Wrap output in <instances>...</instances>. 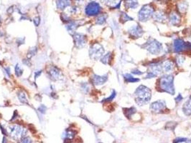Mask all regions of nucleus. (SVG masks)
Instances as JSON below:
<instances>
[{
    "instance_id": "obj_1",
    "label": "nucleus",
    "mask_w": 191,
    "mask_h": 143,
    "mask_svg": "<svg viewBox=\"0 0 191 143\" xmlns=\"http://www.w3.org/2000/svg\"><path fill=\"white\" fill-rule=\"evenodd\" d=\"M135 101L139 106H143L150 101L152 97V92L150 88L145 85H140L134 92Z\"/></svg>"
},
{
    "instance_id": "obj_2",
    "label": "nucleus",
    "mask_w": 191,
    "mask_h": 143,
    "mask_svg": "<svg viewBox=\"0 0 191 143\" xmlns=\"http://www.w3.org/2000/svg\"><path fill=\"white\" fill-rule=\"evenodd\" d=\"M158 88L162 92L174 95V76L172 74H165L162 76L158 81Z\"/></svg>"
},
{
    "instance_id": "obj_3",
    "label": "nucleus",
    "mask_w": 191,
    "mask_h": 143,
    "mask_svg": "<svg viewBox=\"0 0 191 143\" xmlns=\"http://www.w3.org/2000/svg\"><path fill=\"white\" fill-rule=\"evenodd\" d=\"M10 137L14 140H19L22 139L27 133V130L24 128L23 127L18 125H11L7 129Z\"/></svg>"
},
{
    "instance_id": "obj_4",
    "label": "nucleus",
    "mask_w": 191,
    "mask_h": 143,
    "mask_svg": "<svg viewBox=\"0 0 191 143\" xmlns=\"http://www.w3.org/2000/svg\"><path fill=\"white\" fill-rule=\"evenodd\" d=\"M155 13V8L152 4H146L141 8L139 12L138 17L141 22H146L153 16Z\"/></svg>"
},
{
    "instance_id": "obj_5",
    "label": "nucleus",
    "mask_w": 191,
    "mask_h": 143,
    "mask_svg": "<svg viewBox=\"0 0 191 143\" xmlns=\"http://www.w3.org/2000/svg\"><path fill=\"white\" fill-rule=\"evenodd\" d=\"M145 49L152 55H158L162 51V45L154 39H150L145 44Z\"/></svg>"
},
{
    "instance_id": "obj_6",
    "label": "nucleus",
    "mask_w": 191,
    "mask_h": 143,
    "mask_svg": "<svg viewBox=\"0 0 191 143\" xmlns=\"http://www.w3.org/2000/svg\"><path fill=\"white\" fill-rule=\"evenodd\" d=\"M104 47L99 43H95L92 45L90 47L89 55L90 57L92 59L97 60L102 58L104 55Z\"/></svg>"
},
{
    "instance_id": "obj_7",
    "label": "nucleus",
    "mask_w": 191,
    "mask_h": 143,
    "mask_svg": "<svg viewBox=\"0 0 191 143\" xmlns=\"http://www.w3.org/2000/svg\"><path fill=\"white\" fill-rule=\"evenodd\" d=\"M162 70V65H160V63H151V64L148 66L146 78H154L157 77L161 73Z\"/></svg>"
},
{
    "instance_id": "obj_8",
    "label": "nucleus",
    "mask_w": 191,
    "mask_h": 143,
    "mask_svg": "<svg viewBox=\"0 0 191 143\" xmlns=\"http://www.w3.org/2000/svg\"><path fill=\"white\" fill-rule=\"evenodd\" d=\"M101 6L96 1H91L89 3L85 9V12L88 16H96L101 12Z\"/></svg>"
},
{
    "instance_id": "obj_9",
    "label": "nucleus",
    "mask_w": 191,
    "mask_h": 143,
    "mask_svg": "<svg viewBox=\"0 0 191 143\" xmlns=\"http://www.w3.org/2000/svg\"><path fill=\"white\" fill-rule=\"evenodd\" d=\"M166 103L163 100L154 102L150 105V110L155 113H162L166 110Z\"/></svg>"
},
{
    "instance_id": "obj_10",
    "label": "nucleus",
    "mask_w": 191,
    "mask_h": 143,
    "mask_svg": "<svg viewBox=\"0 0 191 143\" xmlns=\"http://www.w3.org/2000/svg\"><path fill=\"white\" fill-rule=\"evenodd\" d=\"M173 49L175 52L187 51V42H185L182 39H176L173 43Z\"/></svg>"
},
{
    "instance_id": "obj_11",
    "label": "nucleus",
    "mask_w": 191,
    "mask_h": 143,
    "mask_svg": "<svg viewBox=\"0 0 191 143\" xmlns=\"http://www.w3.org/2000/svg\"><path fill=\"white\" fill-rule=\"evenodd\" d=\"M73 40L78 48L84 47L86 44V37L81 33H75L73 35Z\"/></svg>"
},
{
    "instance_id": "obj_12",
    "label": "nucleus",
    "mask_w": 191,
    "mask_h": 143,
    "mask_svg": "<svg viewBox=\"0 0 191 143\" xmlns=\"http://www.w3.org/2000/svg\"><path fill=\"white\" fill-rule=\"evenodd\" d=\"M48 74L53 80H58L62 77V72L56 67L50 66L48 69Z\"/></svg>"
},
{
    "instance_id": "obj_13",
    "label": "nucleus",
    "mask_w": 191,
    "mask_h": 143,
    "mask_svg": "<svg viewBox=\"0 0 191 143\" xmlns=\"http://www.w3.org/2000/svg\"><path fill=\"white\" fill-rule=\"evenodd\" d=\"M129 34L133 38H139L143 35L144 31L140 25H134L132 27H130L128 30Z\"/></svg>"
},
{
    "instance_id": "obj_14",
    "label": "nucleus",
    "mask_w": 191,
    "mask_h": 143,
    "mask_svg": "<svg viewBox=\"0 0 191 143\" xmlns=\"http://www.w3.org/2000/svg\"><path fill=\"white\" fill-rule=\"evenodd\" d=\"M108 79V76L106 74V75L103 76H99L96 75V74H94L92 77H91V81H92L93 84H95V85H102V84H104Z\"/></svg>"
},
{
    "instance_id": "obj_15",
    "label": "nucleus",
    "mask_w": 191,
    "mask_h": 143,
    "mask_svg": "<svg viewBox=\"0 0 191 143\" xmlns=\"http://www.w3.org/2000/svg\"><path fill=\"white\" fill-rule=\"evenodd\" d=\"M170 23L173 26H177L180 23V17L178 13L175 12H172L170 14L169 16Z\"/></svg>"
},
{
    "instance_id": "obj_16",
    "label": "nucleus",
    "mask_w": 191,
    "mask_h": 143,
    "mask_svg": "<svg viewBox=\"0 0 191 143\" xmlns=\"http://www.w3.org/2000/svg\"><path fill=\"white\" fill-rule=\"evenodd\" d=\"M152 17L155 21L159 22H165L167 20V16L162 11H157V12H155Z\"/></svg>"
},
{
    "instance_id": "obj_17",
    "label": "nucleus",
    "mask_w": 191,
    "mask_h": 143,
    "mask_svg": "<svg viewBox=\"0 0 191 143\" xmlns=\"http://www.w3.org/2000/svg\"><path fill=\"white\" fill-rule=\"evenodd\" d=\"M162 69L165 72H170L172 71L174 69V62L169 59L165 60L162 64Z\"/></svg>"
},
{
    "instance_id": "obj_18",
    "label": "nucleus",
    "mask_w": 191,
    "mask_h": 143,
    "mask_svg": "<svg viewBox=\"0 0 191 143\" xmlns=\"http://www.w3.org/2000/svg\"><path fill=\"white\" fill-rule=\"evenodd\" d=\"M182 111L185 113V115H187V116L191 115V96L184 104L183 107H182Z\"/></svg>"
},
{
    "instance_id": "obj_19",
    "label": "nucleus",
    "mask_w": 191,
    "mask_h": 143,
    "mask_svg": "<svg viewBox=\"0 0 191 143\" xmlns=\"http://www.w3.org/2000/svg\"><path fill=\"white\" fill-rule=\"evenodd\" d=\"M56 5L58 9H65L70 5V0H57Z\"/></svg>"
},
{
    "instance_id": "obj_20",
    "label": "nucleus",
    "mask_w": 191,
    "mask_h": 143,
    "mask_svg": "<svg viewBox=\"0 0 191 143\" xmlns=\"http://www.w3.org/2000/svg\"><path fill=\"white\" fill-rule=\"evenodd\" d=\"M125 5L129 9H136L138 6V0H125Z\"/></svg>"
},
{
    "instance_id": "obj_21",
    "label": "nucleus",
    "mask_w": 191,
    "mask_h": 143,
    "mask_svg": "<svg viewBox=\"0 0 191 143\" xmlns=\"http://www.w3.org/2000/svg\"><path fill=\"white\" fill-rule=\"evenodd\" d=\"M136 109L134 107H129V108H124V113L125 116L127 118L130 119L135 113H136Z\"/></svg>"
},
{
    "instance_id": "obj_22",
    "label": "nucleus",
    "mask_w": 191,
    "mask_h": 143,
    "mask_svg": "<svg viewBox=\"0 0 191 143\" xmlns=\"http://www.w3.org/2000/svg\"><path fill=\"white\" fill-rule=\"evenodd\" d=\"M78 26H79V24L77 22H76V21H71L68 24V25L66 26V27L68 31H69V32H74V31L78 28Z\"/></svg>"
},
{
    "instance_id": "obj_23",
    "label": "nucleus",
    "mask_w": 191,
    "mask_h": 143,
    "mask_svg": "<svg viewBox=\"0 0 191 143\" xmlns=\"http://www.w3.org/2000/svg\"><path fill=\"white\" fill-rule=\"evenodd\" d=\"M112 59V55L111 52H108L106 55H103V57L101 58V62L104 64H110L111 61Z\"/></svg>"
},
{
    "instance_id": "obj_24",
    "label": "nucleus",
    "mask_w": 191,
    "mask_h": 143,
    "mask_svg": "<svg viewBox=\"0 0 191 143\" xmlns=\"http://www.w3.org/2000/svg\"><path fill=\"white\" fill-rule=\"evenodd\" d=\"M187 8H188V4L185 1L179 2L177 4V9L180 13H185L187 11Z\"/></svg>"
},
{
    "instance_id": "obj_25",
    "label": "nucleus",
    "mask_w": 191,
    "mask_h": 143,
    "mask_svg": "<svg viewBox=\"0 0 191 143\" xmlns=\"http://www.w3.org/2000/svg\"><path fill=\"white\" fill-rule=\"evenodd\" d=\"M124 78L125 79V82H129V83H135V82H137L139 81V79L134 77L133 76L130 74H125L124 75Z\"/></svg>"
},
{
    "instance_id": "obj_26",
    "label": "nucleus",
    "mask_w": 191,
    "mask_h": 143,
    "mask_svg": "<svg viewBox=\"0 0 191 143\" xmlns=\"http://www.w3.org/2000/svg\"><path fill=\"white\" fill-rule=\"evenodd\" d=\"M18 98H19V101L23 104H28V100L27 99V96L26 94L24 93L23 91H20L19 92H18Z\"/></svg>"
},
{
    "instance_id": "obj_27",
    "label": "nucleus",
    "mask_w": 191,
    "mask_h": 143,
    "mask_svg": "<svg viewBox=\"0 0 191 143\" xmlns=\"http://www.w3.org/2000/svg\"><path fill=\"white\" fill-rule=\"evenodd\" d=\"M107 16L105 15V14H102V15L99 16L96 19V24H99V25H102L106 22V20H107Z\"/></svg>"
},
{
    "instance_id": "obj_28",
    "label": "nucleus",
    "mask_w": 191,
    "mask_h": 143,
    "mask_svg": "<svg viewBox=\"0 0 191 143\" xmlns=\"http://www.w3.org/2000/svg\"><path fill=\"white\" fill-rule=\"evenodd\" d=\"M121 22L122 23H124V22H127V21H132L133 20L132 17H130L128 14H127L124 12H122V14H121Z\"/></svg>"
},
{
    "instance_id": "obj_29",
    "label": "nucleus",
    "mask_w": 191,
    "mask_h": 143,
    "mask_svg": "<svg viewBox=\"0 0 191 143\" xmlns=\"http://www.w3.org/2000/svg\"><path fill=\"white\" fill-rule=\"evenodd\" d=\"M185 57L182 56V55H178L176 57V63L178 66H181L184 62H185Z\"/></svg>"
},
{
    "instance_id": "obj_30",
    "label": "nucleus",
    "mask_w": 191,
    "mask_h": 143,
    "mask_svg": "<svg viewBox=\"0 0 191 143\" xmlns=\"http://www.w3.org/2000/svg\"><path fill=\"white\" fill-rule=\"evenodd\" d=\"M37 48L36 47H32V48H30V50L28 51V52H27V57L29 58H31L32 57L35 56L36 55V53H37Z\"/></svg>"
},
{
    "instance_id": "obj_31",
    "label": "nucleus",
    "mask_w": 191,
    "mask_h": 143,
    "mask_svg": "<svg viewBox=\"0 0 191 143\" xmlns=\"http://www.w3.org/2000/svg\"><path fill=\"white\" fill-rule=\"evenodd\" d=\"M22 73H23V70L21 69L20 66L19 64H17L15 67V74L17 77H20L22 74Z\"/></svg>"
},
{
    "instance_id": "obj_32",
    "label": "nucleus",
    "mask_w": 191,
    "mask_h": 143,
    "mask_svg": "<svg viewBox=\"0 0 191 143\" xmlns=\"http://www.w3.org/2000/svg\"><path fill=\"white\" fill-rule=\"evenodd\" d=\"M116 95H117V92H116L114 90H113V92H112V95L109 96V97H108V98L104 99V101H103V102H110V101H112V100H113L115 98Z\"/></svg>"
},
{
    "instance_id": "obj_33",
    "label": "nucleus",
    "mask_w": 191,
    "mask_h": 143,
    "mask_svg": "<svg viewBox=\"0 0 191 143\" xmlns=\"http://www.w3.org/2000/svg\"><path fill=\"white\" fill-rule=\"evenodd\" d=\"M116 1L117 0H102L103 3L107 4V5H112V4H116Z\"/></svg>"
},
{
    "instance_id": "obj_34",
    "label": "nucleus",
    "mask_w": 191,
    "mask_h": 143,
    "mask_svg": "<svg viewBox=\"0 0 191 143\" xmlns=\"http://www.w3.org/2000/svg\"><path fill=\"white\" fill-rule=\"evenodd\" d=\"M19 143H32V142L30 138L26 137V138H22V139H21L20 142H19Z\"/></svg>"
},
{
    "instance_id": "obj_35",
    "label": "nucleus",
    "mask_w": 191,
    "mask_h": 143,
    "mask_svg": "<svg viewBox=\"0 0 191 143\" xmlns=\"http://www.w3.org/2000/svg\"><path fill=\"white\" fill-rule=\"evenodd\" d=\"M38 111L40 112V113L44 114L45 113V111H46V107H45V105H41V106H40V107L38 108Z\"/></svg>"
},
{
    "instance_id": "obj_36",
    "label": "nucleus",
    "mask_w": 191,
    "mask_h": 143,
    "mask_svg": "<svg viewBox=\"0 0 191 143\" xmlns=\"http://www.w3.org/2000/svg\"><path fill=\"white\" fill-rule=\"evenodd\" d=\"M33 22H34V24H35L36 27H37V26H38L39 24H40V18L39 17H37L34 18V19H33Z\"/></svg>"
},
{
    "instance_id": "obj_37",
    "label": "nucleus",
    "mask_w": 191,
    "mask_h": 143,
    "mask_svg": "<svg viewBox=\"0 0 191 143\" xmlns=\"http://www.w3.org/2000/svg\"><path fill=\"white\" fill-rule=\"evenodd\" d=\"M186 141H187V139H185V138H177V139H175L174 140V143L186 142Z\"/></svg>"
},
{
    "instance_id": "obj_38",
    "label": "nucleus",
    "mask_w": 191,
    "mask_h": 143,
    "mask_svg": "<svg viewBox=\"0 0 191 143\" xmlns=\"http://www.w3.org/2000/svg\"><path fill=\"white\" fill-rule=\"evenodd\" d=\"M132 73L134 74H136V75H141V74H142V72L141 71H139V69H137L132 70Z\"/></svg>"
},
{
    "instance_id": "obj_39",
    "label": "nucleus",
    "mask_w": 191,
    "mask_h": 143,
    "mask_svg": "<svg viewBox=\"0 0 191 143\" xmlns=\"http://www.w3.org/2000/svg\"><path fill=\"white\" fill-rule=\"evenodd\" d=\"M182 95L180 94V95L175 98V102H177V103H179V102H180L181 101H182Z\"/></svg>"
},
{
    "instance_id": "obj_40",
    "label": "nucleus",
    "mask_w": 191,
    "mask_h": 143,
    "mask_svg": "<svg viewBox=\"0 0 191 143\" xmlns=\"http://www.w3.org/2000/svg\"><path fill=\"white\" fill-rule=\"evenodd\" d=\"M84 86H83V89H85V90H86V92H88V91H89V85H88L86 83H85L84 84Z\"/></svg>"
},
{
    "instance_id": "obj_41",
    "label": "nucleus",
    "mask_w": 191,
    "mask_h": 143,
    "mask_svg": "<svg viewBox=\"0 0 191 143\" xmlns=\"http://www.w3.org/2000/svg\"><path fill=\"white\" fill-rule=\"evenodd\" d=\"M42 73V71H37V72H35V77L37 78V77H38L39 75H40V74H41Z\"/></svg>"
},
{
    "instance_id": "obj_42",
    "label": "nucleus",
    "mask_w": 191,
    "mask_h": 143,
    "mask_svg": "<svg viewBox=\"0 0 191 143\" xmlns=\"http://www.w3.org/2000/svg\"><path fill=\"white\" fill-rule=\"evenodd\" d=\"M76 1H77L78 3H79V4H83V2L84 1V0H76Z\"/></svg>"
},
{
    "instance_id": "obj_43",
    "label": "nucleus",
    "mask_w": 191,
    "mask_h": 143,
    "mask_svg": "<svg viewBox=\"0 0 191 143\" xmlns=\"http://www.w3.org/2000/svg\"><path fill=\"white\" fill-rule=\"evenodd\" d=\"M6 73H7V74L9 75V74H10V71H9V68H6Z\"/></svg>"
},
{
    "instance_id": "obj_44",
    "label": "nucleus",
    "mask_w": 191,
    "mask_h": 143,
    "mask_svg": "<svg viewBox=\"0 0 191 143\" xmlns=\"http://www.w3.org/2000/svg\"><path fill=\"white\" fill-rule=\"evenodd\" d=\"M155 1H158V2H163V1H165V0H155Z\"/></svg>"
},
{
    "instance_id": "obj_45",
    "label": "nucleus",
    "mask_w": 191,
    "mask_h": 143,
    "mask_svg": "<svg viewBox=\"0 0 191 143\" xmlns=\"http://www.w3.org/2000/svg\"><path fill=\"white\" fill-rule=\"evenodd\" d=\"M187 143H191V140H189V141H187Z\"/></svg>"
}]
</instances>
